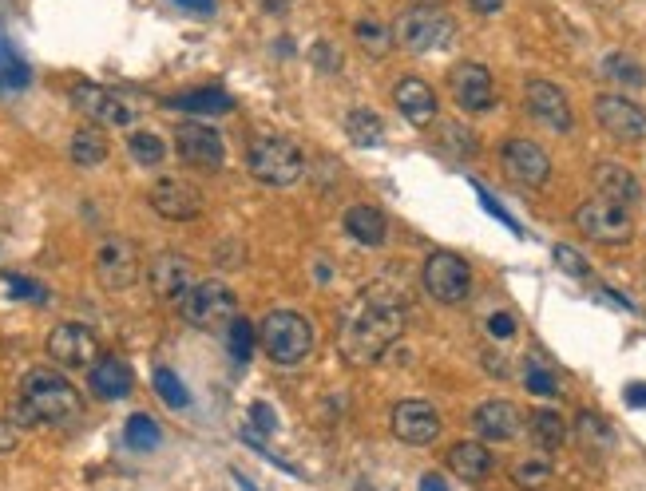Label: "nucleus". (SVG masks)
Here are the masks:
<instances>
[{"label":"nucleus","instance_id":"nucleus-30","mask_svg":"<svg viewBox=\"0 0 646 491\" xmlns=\"http://www.w3.org/2000/svg\"><path fill=\"white\" fill-rule=\"evenodd\" d=\"M575 436H579L583 448H591V452H603V448L615 444V428H611V420H603L599 412H579V416H575Z\"/></svg>","mask_w":646,"mask_h":491},{"label":"nucleus","instance_id":"nucleus-49","mask_svg":"<svg viewBox=\"0 0 646 491\" xmlns=\"http://www.w3.org/2000/svg\"><path fill=\"white\" fill-rule=\"evenodd\" d=\"M421 491H448V484H444V476L429 472V476H421Z\"/></svg>","mask_w":646,"mask_h":491},{"label":"nucleus","instance_id":"nucleus-11","mask_svg":"<svg viewBox=\"0 0 646 491\" xmlns=\"http://www.w3.org/2000/svg\"><path fill=\"white\" fill-rule=\"evenodd\" d=\"M448 84H452V99H456L460 111H468V115L492 111V103H496V84H492V72H488L484 64H476V60L456 64L452 76H448Z\"/></svg>","mask_w":646,"mask_h":491},{"label":"nucleus","instance_id":"nucleus-22","mask_svg":"<svg viewBox=\"0 0 646 491\" xmlns=\"http://www.w3.org/2000/svg\"><path fill=\"white\" fill-rule=\"evenodd\" d=\"M591 179H595V191H599V198H607V202L635 206V202L643 198V187H639L635 171H627L623 163H599V167L591 171Z\"/></svg>","mask_w":646,"mask_h":491},{"label":"nucleus","instance_id":"nucleus-5","mask_svg":"<svg viewBox=\"0 0 646 491\" xmlns=\"http://www.w3.org/2000/svg\"><path fill=\"white\" fill-rule=\"evenodd\" d=\"M179 309H183V317L195 325V329H226L234 317H238V297L234 290L226 286V282H218V278H207V282H195L187 294L179 297Z\"/></svg>","mask_w":646,"mask_h":491},{"label":"nucleus","instance_id":"nucleus-45","mask_svg":"<svg viewBox=\"0 0 646 491\" xmlns=\"http://www.w3.org/2000/svg\"><path fill=\"white\" fill-rule=\"evenodd\" d=\"M488 333H492L496 341H512V337H516V317H512V313H492V317H488Z\"/></svg>","mask_w":646,"mask_h":491},{"label":"nucleus","instance_id":"nucleus-9","mask_svg":"<svg viewBox=\"0 0 646 491\" xmlns=\"http://www.w3.org/2000/svg\"><path fill=\"white\" fill-rule=\"evenodd\" d=\"M421 278H425V290H429L440 305H460V301L468 297V290H472V270H468V262H464L460 254H452V250H436V254H429Z\"/></svg>","mask_w":646,"mask_h":491},{"label":"nucleus","instance_id":"nucleus-33","mask_svg":"<svg viewBox=\"0 0 646 491\" xmlns=\"http://www.w3.org/2000/svg\"><path fill=\"white\" fill-rule=\"evenodd\" d=\"M28 80H32V72H28V64L20 60V52L12 48V40L8 36H0V88H28Z\"/></svg>","mask_w":646,"mask_h":491},{"label":"nucleus","instance_id":"nucleus-1","mask_svg":"<svg viewBox=\"0 0 646 491\" xmlns=\"http://www.w3.org/2000/svg\"><path fill=\"white\" fill-rule=\"evenodd\" d=\"M405 333V294L389 282H373L341 309L337 349L349 365H377Z\"/></svg>","mask_w":646,"mask_h":491},{"label":"nucleus","instance_id":"nucleus-34","mask_svg":"<svg viewBox=\"0 0 646 491\" xmlns=\"http://www.w3.org/2000/svg\"><path fill=\"white\" fill-rule=\"evenodd\" d=\"M603 72H607V80H615V84H623V88H643L646 84L643 64H639L635 56H627V52H611V56L603 60Z\"/></svg>","mask_w":646,"mask_h":491},{"label":"nucleus","instance_id":"nucleus-23","mask_svg":"<svg viewBox=\"0 0 646 491\" xmlns=\"http://www.w3.org/2000/svg\"><path fill=\"white\" fill-rule=\"evenodd\" d=\"M88 389L100 396V400H123V396H131V389H135V373L119 357H100L88 369Z\"/></svg>","mask_w":646,"mask_h":491},{"label":"nucleus","instance_id":"nucleus-14","mask_svg":"<svg viewBox=\"0 0 646 491\" xmlns=\"http://www.w3.org/2000/svg\"><path fill=\"white\" fill-rule=\"evenodd\" d=\"M72 103L84 119H92L96 127H127L135 119L131 103L123 96H115L111 88H100V84H76L72 88Z\"/></svg>","mask_w":646,"mask_h":491},{"label":"nucleus","instance_id":"nucleus-43","mask_svg":"<svg viewBox=\"0 0 646 491\" xmlns=\"http://www.w3.org/2000/svg\"><path fill=\"white\" fill-rule=\"evenodd\" d=\"M310 56H314V64H318L322 72H337V68H341V52H337L333 44H325V40H318V44L310 48Z\"/></svg>","mask_w":646,"mask_h":491},{"label":"nucleus","instance_id":"nucleus-37","mask_svg":"<svg viewBox=\"0 0 646 491\" xmlns=\"http://www.w3.org/2000/svg\"><path fill=\"white\" fill-rule=\"evenodd\" d=\"M151 385H155V393H159V400L163 404H171V408H187L191 404V393H187V385L171 373V369H155V377H151Z\"/></svg>","mask_w":646,"mask_h":491},{"label":"nucleus","instance_id":"nucleus-4","mask_svg":"<svg viewBox=\"0 0 646 491\" xmlns=\"http://www.w3.org/2000/svg\"><path fill=\"white\" fill-rule=\"evenodd\" d=\"M246 167L262 187H294L306 171V159H302L298 143H290L282 135H262L250 143Z\"/></svg>","mask_w":646,"mask_h":491},{"label":"nucleus","instance_id":"nucleus-31","mask_svg":"<svg viewBox=\"0 0 646 491\" xmlns=\"http://www.w3.org/2000/svg\"><path fill=\"white\" fill-rule=\"evenodd\" d=\"M353 36H357V44L365 48V56H389V48H393V32L381 24V20H373V16H361L357 24H353Z\"/></svg>","mask_w":646,"mask_h":491},{"label":"nucleus","instance_id":"nucleus-46","mask_svg":"<svg viewBox=\"0 0 646 491\" xmlns=\"http://www.w3.org/2000/svg\"><path fill=\"white\" fill-rule=\"evenodd\" d=\"M16 440H20V428L4 416V420H0V452H12V448H16Z\"/></svg>","mask_w":646,"mask_h":491},{"label":"nucleus","instance_id":"nucleus-20","mask_svg":"<svg viewBox=\"0 0 646 491\" xmlns=\"http://www.w3.org/2000/svg\"><path fill=\"white\" fill-rule=\"evenodd\" d=\"M472 428H476V436H480V440L508 444V440H516V436H520L524 416H520V408H516V404H508V400H488V404H480V408H476Z\"/></svg>","mask_w":646,"mask_h":491},{"label":"nucleus","instance_id":"nucleus-50","mask_svg":"<svg viewBox=\"0 0 646 491\" xmlns=\"http://www.w3.org/2000/svg\"><path fill=\"white\" fill-rule=\"evenodd\" d=\"M183 8H191V12H211L215 8V0H179Z\"/></svg>","mask_w":646,"mask_h":491},{"label":"nucleus","instance_id":"nucleus-38","mask_svg":"<svg viewBox=\"0 0 646 491\" xmlns=\"http://www.w3.org/2000/svg\"><path fill=\"white\" fill-rule=\"evenodd\" d=\"M254 329H250V321H242V317H234L230 325H226V345H230V357L238 361V365H246L250 361V353H254Z\"/></svg>","mask_w":646,"mask_h":491},{"label":"nucleus","instance_id":"nucleus-40","mask_svg":"<svg viewBox=\"0 0 646 491\" xmlns=\"http://www.w3.org/2000/svg\"><path fill=\"white\" fill-rule=\"evenodd\" d=\"M524 385H528V393H536V396H555V377H551L543 365H536V361H528Z\"/></svg>","mask_w":646,"mask_h":491},{"label":"nucleus","instance_id":"nucleus-47","mask_svg":"<svg viewBox=\"0 0 646 491\" xmlns=\"http://www.w3.org/2000/svg\"><path fill=\"white\" fill-rule=\"evenodd\" d=\"M468 4H472L480 16H496V12L504 8V0H468Z\"/></svg>","mask_w":646,"mask_h":491},{"label":"nucleus","instance_id":"nucleus-35","mask_svg":"<svg viewBox=\"0 0 646 491\" xmlns=\"http://www.w3.org/2000/svg\"><path fill=\"white\" fill-rule=\"evenodd\" d=\"M512 484L520 491L547 488V484H551V460H539V456L516 460V464H512Z\"/></svg>","mask_w":646,"mask_h":491},{"label":"nucleus","instance_id":"nucleus-10","mask_svg":"<svg viewBox=\"0 0 646 491\" xmlns=\"http://www.w3.org/2000/svg\"><path fill=\"white\" fill-rule=\"evenodd\" d=\"M48 357L60 365V369H92L100 361V341L88 325H76V321H64L48 333Z\"/></svg>","mask_w":646,"mask_h":491},{"label":"nucleus","instance_id":"nucleus-18","mask_svg":"<svg viewBox=\"0 0 646 491\" xmlns=\"http://www.w3.org/2000/svg\"><path fill=\"white\" fill-rule=\"evenodd\" d=\"M440 412L432 408L429 400H401L393 408V436L413 444V448H425L440 436Z\"/></svg>","mask_w":646,"mask_h":491},{"label":"nucleus","instance_id":"nucleus-16","mask_svg":"<svg viewBox=\"0 0 646 491\" xmlns=\"http://www.w3.org/2000/svg\"><path fill=\"white\" fill-rule=\"evenodd\" d=\"M595 119H599V127H603L611 139H619V143H639L646 135V111L639 103H631V99H623V96L595 99Z\"/></svg>","mask_w":646,"mask_h":491},{"label":"nucleus","instance_id":"nucleus-6","mask_svg":"<svg viewBox=\"0 0 646 491\" xmlns=\"http://www.w3.org/2000/svg\"><path fill=\"white\" fill-rule=\"evenodd\" d=\"M575 226L583 238L599 242V246H627L635 238V218L627 206L607 202V198H587L575 210Z\"/></svg>","mask_w":646,"mask_h":491},{"label":"nucleus","instance_id":"nucleus-28","mask_svg":"<svg viewBox=\"0 0 646 491\" xmlns=\"http://www.w3.org/2000/svg\"><path fill=\"white\" fill-rule=\"evenodd\" d=\"M345 135H349V143H357V147H381V143H385V123H381L377 111L353 107V111L345 115Z\"/></svg>","mask_w":646,"mask_h":491},{"label":"nucleus","instance_id":"nucleus-3","mask_svg":"<svg viewBox=\"0 0 646 491\" xmlns=\"http://www.w3.org/2000/svg\"><path fill=\"white\" fill-rule=\"evenodd\" d=\"M258 337H262V349H266V357L274 365H302L314 353V341H318L314 337V325L302 313H294V309L266 313Z\"/></svg>","mask_w":646,"mask_h":491},{"label":"nucleus","instance_id":"nucleus-25","mask_svg":"<svg viewBox=\"0 0 646 491\" xmlns=\"http://www.w3.org/2000/svg\"><path fill=\"white\" fill-rule=\"evenodd\" d=\"M345 234H349L353 242H361V246H385L389 222H385V214H381L377 206L357 202V206L345 210Z\"/></svg>","mask_w":646,"mask_h":491},{"label":"nucleus","instance_id":"nucleus-44","mask_svg":"<svg viewBox=\"0 0 646 491\" xmlns=\"http://www.w3.org/2000/svg\"><path fill=\"white\" fill-rule=\"evenodd\" d=\"M476 195H480V202H484V210H488V214H492V218H500V222H504V226H508V230H516V234H520V222H516V218H512V214H508V210H504V206H500V202H496V198L488 195V191H484V187H480V183H476Z\"/></svg>","mask_w":646,"mask_h":491},{"label":"nucleus","instance_id":"nucleus-51","mask_svg":"<svg viewBox=\"0 0 646 491\" xmlns=\"http://www.w3.org/2000/svg\"><path fill=\"white\" fill-rule=\"evenodd\" d=\"M444 0H417V8H440Z\"/></svg>","mask_w":646,"mask_h":491},{"label":"nucleus","instance_id":"nucleus-48","mask_svg":"<svg viewBox=\"0 0 646 491\" xmlns=\"http://www.w3.org/2000/svg\"><path fill=\"white\" fill-rule=\"evenodd\" d=\"M627 404L631 408H646V385H631L627 389Z\"/></svg>","mask_w":646,"mask_h":491},{"label":"nucleus","instance_id":"nucleus-13","mask_svg":"<svg viewBox=\"0 0 646 491\" xmlns=\"http://www.w3.org/2000/svg\"><path fill=\"white\" fill-rule=\"evenodd\" d=\"M147 198H151V210L159 218H167V222H195L203 214V206H207L203 191L195 183H187V179H159Z\"/></svg>","mask_w":646,"mask_h":491},{"label":"nucleus","instance_id":"nucleus-17","mask_svg":"<svg viewBox=\"0 0 646 491\" xmlns=\"http://www.w3.org/2000/svg\"><path fill=\"white\" fill-rule=\"evenodd\" d=\"M191 278H195L191 258H183L175 250H163V254H155L147 262V286L159 301H179L191 290Z\"/></svg>","mask_w":646,"mask_h":491},{"label":"nucleus","instance_id":"nucleus-32","mask_svg":"<svg viewBox=\"0 0 646 491\" xmlns=\"http://www.w3.org/2000/svg\"><path fill=\"white\" fill-rule=\"evenodd\" d=\"M123 440H127V444H131L135 452H147V448H155V444L163 440V428H159V420H155V416H147V412H135V416H127Z\"/></svg>","mask_w":646,"mask_h":491},{"label":"nucleus","instance_id":"nucleus-2","mask_svg":"<svg viewBox=\"0 0 646 491\" xmlns=\"http://www.w3.org/2000/svg\"><path fill=\"white\" fill-rule=\"evenodd\" d=\"M20 400L36 416V424H72L84 412V400L56 369H32L20 381Z\"/></svg>","mask_w":646,"mask_h":491},{"label":"nucleus","instance_id":"nucleus-42","mask_svg":"<svg viewBox=\"0 0 646 491\" xmlns=\"http://www.w3.org/2000/svg\"><path fill=\"white\" fill-rule=\"evenodd\" d=\"M8 290H12V297H24V301H36V305H44V301H48V290H44L40 282H28V278H16V274H8Z\"/></svg>","mask_w":646,"mask_h":491},{"label":"nucleus","instance_id":"nucleus-24","mask_svg":"<svg viewBox=\"0 0 646 491\" xmlns=\"http://www.w3.org/2000/svg\"><path fill=\"white\" fill-rule=\"evenodd\" d=\"M448 468L464 480V484H480L492 476V452L480 440H460L448 448Z\"/></svg>","mask_w":646,"mask_h":491},{"label":"nucleus","instance_id":"nucleus-41","mask_svg":"<svg viewBox=\"0 0 646 491\" xmlns=\"http://www.w3.org/2000/svg\"><path fill=\"white\" fill-rule=\"evenodd\" d=\"M250 428H254V432H262V436H274V428H278V412H274L266 400L250 404Z\"/></svg>","mask_w":646,"mask_h":491},{"label":"nucleus","instance_id":"nucleus-26","mask_svg":"<svg viewBox=\"0 0 646 491\" xmlns=\"http://www.w3.org/2000/svg\"><path fill=\"white\" fill-rule=\"evenodd\" d=\"M68 155L76 167H100L108 159V135L104 127H80L68 143Z\"/></svg>","mask_w":646,"mask_h":491},{"label":"nucleus","instance_id":"nucleus-7","mask_svg":"<svg viewBox=\"0 0 646 491\" xmlns=\"http://www.w3.org/2000/svg\"><path fill=\"white\" fill-rule=\"evenodd\" d=\"M401 48L409 52H440L452 44L456 36V20L444 12V8H409L401 20H397V32Z\"/></svg>","mask_w":646,"mask_h":491},{"label":"nucleus","instance_id":"nucleus-12","mask_svg":"<svg viewBox=\"0 0 646 491\" xmlns=\"http://www.w3.org/2000/svg\"><path fill=\"white\" fill-rule=\"evenodd\" d=\"M175 151L183 163L191 167H203V171H218L222 159H226V143L215 127L207 123H179L175 127Z\"/></svg>","mask_w":646,"mask_h":491},{"label":"nucleus","instance_id":"nucleus-29","mask_svg":"<svg viewBox=\"0 0 646 491\" xmlns=\"http://www.w3.org/2000/svg\"><path fill=\"white\" fill-rule=\"evenodd\" d=\"M171 107L187 111V115H230L234 96H226L222 88H203V92H187V96L171 99Z\"/></svg>","mask_w":646,"mask_h":491},{"label":"nucleus","instance_id":"nucleus-27","mask_svg":"<svg viewBox=\"0 0 646 491\" xmlns=\"http://www.w3.org/2000/svg\"><path fill=\"white\" fill-rule=\"evenodd\" d=\"M528 428H532V440H536L543 452L563 448V444H567V436H571L567 420H563L559 412H551V408H536V412L528 416Z\"/></svg>","mask_w":646,"mask_h":491},{"label":"nucleus","instance_id":"nucleus-39","mask_svg":"<svg viewBox=\"0 0 646 491\" xmlns=\"http://www.w3.org/2000/svg\"><path fill=\"white\" fill-rule=\"evenodd\" d=\"M551 258H555V266H559L567 278H587V274H591L587 258H583L579 250H571V246H555V250H551Z\"/></svg>","mask_w":646,"mask_h":491},{"label":"nucleus","instance_id":"nucleus-15","mask_svg":"<svg viewBox=\"0 0 646 491\" xmlns=\"http://www.w3.org/2000/svg\"><path fill=\"white\" fill-rule=\"evenodd\" d=\"M500 163H504V175L520 187H543L551 179V159L532 139H508L500 151Z\"/></svg>","mask_w":646,"mask_h":491},{"label":"nucleus","instance_id":"nucleus-8","mask_svg":"<svg viewBox=\"0 0 646 491\" xmlns=\"http://www.w3.org/2000/svg\"><path fill=\"white\" fill-rule=\"evenodd\" d=\"M96 282L108 290V294H123V290H131L135 282H139V270H143V262H139V250L127 242V238H119V234H111L104 238L100 246H96Z\"/></svg>","mask_w":646,"mask_h":491},{"label":"nucleus","instance_id":"nucleus-21","mask_svg":"<svg viewBox=\"0 0 646 491\" xmlns=\"http://www.w3.org/2000/svg\"><path fill=\"white\" fill-rule=\"evenodd\" d=\"M393 103H397V111H401L413 127H429L432 119H436V92H432L425 80H417V76H405V80L393 88Z\"/></svg>","mask_w":646,"mask_h":491},{"label":"nucleus","instance_id":"nucleus-19","mask_svg":"<svg viewBox=\"0 0 646 491\" xmlns=\"http://www.w3.org/2000/svg\"><path fill=\"white\" fill-rule=\"evenodd\" d=\"M524 103H528L532 119H539V123H543V127H551V131H571V123H575V115H571V99L563 96L551 80H528V88H524Z\"/></svg>","mask_w":646,"mask_h":491},{"label":"nucleus","instance_id":"nucleus-36","mask_svg":"<svg viewBox=\"0 0 646 491\" xmlns=\"http://www.w3.org/2000/svg\"><path fill=\"white\" fill-rule=\"evenodd\" d=\"M127 151H131V159L135 163H143V167H155V163H163V155H167V143L155 135V131H135L131 139H127Z\"/></svg>","mask_w":646,"mask_h":491}]
</instances>
